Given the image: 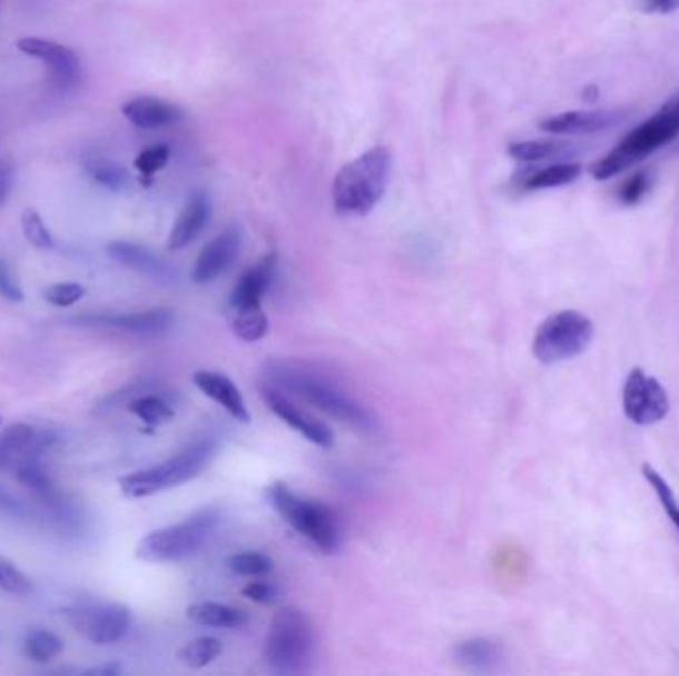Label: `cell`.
<instances>
[{
  "label": "cell",
  "mask_w": 679,
  "mask_h": 676,
  "mask_svg": "<svg viewBox=\"0 0 679 676\" xmlns=\"http://www.w3.org/2000/svg\"><path fill=\"white\" fill-rule=\"evenodd\" d=\"M390 181V151L372 147L344 165L334 177L332 199L340 215H367L382 201Z\"/></svg>",
  "instance_id": "obj_1"
},
{
  "label": "cell",
  "mask_w": 679,
  "mask_h": 676,
  "mask_svg": "<svg viewBox=\"0 0 679 676\" xmlns=\"http://www.w3.org/2000/svg\"><path fill=\"white\" fill-rule=\"evenodd\" d=\"M217 437L201 435L181 448L177 455L154 467L121 476L120 490L126 498H147L154 494L171 490L201 475L217 453Z\"/></svg>",
  "instance_id": "obj_2"
},
{
  "label": "cell",
  "mask_w": 679,
  "mask_h": 676,
  "mask_svg": "<svg viewBox=\"0 0 679 676\" xmlns=\"http://www.w3.org/2000/svg\"><path fill=\"white\" fill-rule=\"evenodd\" d=\"M220 521L223 514L217 508H201L184 521L147 534L139 541L136 556L147 564H169L191 558L211 541L220 528Z\"/></svg>",
  "instance_id": "obj_3"
},
{
  "label": "cell",
  "mask_w": 679,
  "mask_h": 676,
  "mask_svg": "<svg viewBox=\"0 0 679 676\" xmlns=\"http://www.w3.org/2000/svg\"><path fill=\"white\" fill-rule=\"evenodd\" d=\"M267 374L270 385H275L278 389L293 391L304 401H308L322 411L346 422L352 429L366 430V433L374 429V420L370 417V412L358 402L352 401L348 395L338 391L326 379H321L316 375L304 371L301 367L288 366V364H270L267 367Z\"/></svg>",
  "instance_id": "obj_4"
},
{
  "label": "cell",
  "mask_w": 679,
  "mask_h": 676,
  "mask_svg": "<svg viewBox=\"0 0 679 676\" xmlns=\"http://www.w3.org/2000/svg\"><path fill=\"white\" fill-rule=\"evenodd\" d=\"M678 138L679 96L668 101L652 119L628 133L604 159L592 167V175L598 181L610 179Z\"/></svg>",
  "instance_id": "obj_5"
},
{
  "label": "cell",
  "mask_w": 679,
  "mask_h": 676,
  "mask_svg": "<svg viewBox=\"0 0 679 676\" xmlns=\"http://www.w3.org/2000/svg\"><path fill=\"white\" fill-rule=\"evenodd\" d=\"M268 504L281 514L294 530L311 539L324 554H336L340 548V528L336 514L331 506L303 498L293 493L285 483H273L265 490Z\"/></svg>",
  "instance_id": "obj_6"
},
{
  "label": "cell",
  "mask_w": 679,
  "mask_h": 676,
  "mask_svg": "<svg viewBox=\"0 0 679 676\" xmlns=\"http://www.w3.org/2000/svg\"><path fill=\"white\" fill-rule=\"evenodd\" d=\"M313 623L296 607L276 613L268 627L265 658L278 675L304 673L313 660Z\"/></svg>",
  "instance_id": "obj_7"
},
{
  "label": "cell",
  "mask_w": 679,
  "mask_h": 676,
  "mask_svg": "<svg viewBox=\"0 0 679 676\" xmlns=\"http://www.w3.org/2000/svg\"><path fill=\"white\" fill-rule=\"evenodd\" d=\"M594 338V324L584 314L564 310L542 321L533 339V354L541 364H559L580 356Z\"/></svg>",
  "instance_id": "obj_8"
},
{
  "label": "cell",
  "mask_w": 679,
  "mask_h": 676,
  "mask_svg": "<svg viewBox=\"0 0 679 676\" xmlns=\"http://www.w3.org/2000/svg\"><path fill=\"white\" fill-rule=\"evenodd\" d=\"M68 625L94 645H111L128 635L131 612L121 604H86L66 607Z\"/></svg>",
  "instance_id": "obj_9"
},
{
  "label": "cell",
  "mask_w": 679,
  "mask_h": 676,
  "mask_svg": "<svg viewBox=\"0 0 679 676\" xmlns=\"http://www.w3.org/2000/svg\"><path fill=\"white\" fill-rule=\"evenodd\" d=\"M624 412L636 425L660 422L670 412V397L653 377L632 369L624 385Z\"/></svg>",
  "instance_id": "obj_10"
},
{
  "label": "cell",
  "mask_w": 679,
  "mask_h": 676,
  "mask_svg": "<svg viewBox=\"0 0 679 676\" xmlns=\"http://www.w3.org/2000/svg\"><path fill=\"white\" fill-rule=\"evenodd\" d=\"M263 399L278 419L285 420L291 429L298 430L304 439H308L316 447L322 448H331L334 445V433L331 427L313 415L304 412L303 409H298L285 394H281V389L275 385H263Z\"/></svg>",
  "instance_id": "obj_11"
},
{
  "label": "cell",
  "mask_w": 679,
  "mask_h": 676,
  "mask_svg": "<svg viewBox=\"0 0 679 676\" xmlns=\"http://www.w3.org/2000/svg\"><path fill=\"white\" fill-rule=\"evenodd\" d=\"M17 48L22 54L30 56L35 60H40L42 64H47L52 76H55L56 82L60 83L62 88H68V86L78 82L80 58L73 54L70 48L62 47V44L52 42V40L35 37L20 38Z\"/></svg>",
  "instance_id": "obj_12"
},
{
  "label": "cell",
  "mask_w": 679,
  "mask_h": 676,
  "mask_svg": "<svg viewBox=\"0 0 679 676\" xmlns=\"http://www.w3.org/2000/svg\"><path fill=\"white\" fill-rule=\"evenodd\" d=\"M175 316L171 310L134 311V314H98V316H80L72 320L76 326L86 328H108L154 336L166 331L174 324Z\"/></svg>",
  "instance_id": "obj_13"
},
{
  "label": "cell",
  "mask_w": 679,
  "mask_h": 676,
  "mask_svg": "<svg viewBox=\"0 0 679 676\" xmlns=\"http://www.w3.org/2000/svg\"><path fill=\"white\" fill-rule=\"evenodd\" d=\"M58 435L50 430L37 433L30 425L17 422L10 425L9 429L0 435V468L10 467L17 460H32V458L47 453L48 448L55 447Z\"/></svg>",
  "instance_id": "obj_14"
},
{
  "label": "cell",
  "mask_w": 679,
  "mask_h": 676,
  "mask_svg": "<svg viewBox=\"0 0 679 676\" xmlns=\"http://www.w3.org/2000/svg\"><path fill=\"white\" fill-rule=\"evenodd\" d=\"M240 230L227 229L219 237L213 238L207 247L203 248L201 255L195 260L191 280L195 284H211L217 280L225 270H229L233 262L239 257Z\"/></svg>",
  "instance_id": "obj_15"
},
{
  "label": "cell",
  "mask_w": 679,
  "mask_h": 676,
  "mask_svg": "<svg viewBox=\"0 0 679 676\" xmlns=\"http://www.w3.org/2000/svg\"><path fill=\"white\" fill-rule=\"evenodd\" d=\"M622 118L620 111H564L541 121V129L560 136H588L612 128Z\"/></svg>",
  "instance_id": "obj_16"
},
{
  "label": "cell",
  "mask_w": 679,
  "mask_h": 676,
  "mask_svg": "<svg viewBox=\"0 0 679 676\" xmlns=\"http://www.w3.org/2000/svg\"><path fill=\"white\" fill-rule=\"evenodd\" d=\"M275 270L276 257L275 255H267L260 262H257L250 270L240 276L239 282L230 292L229 310L263 306V298H265L268 286L275 278Z\"/></svg>",
  "instance_id": "obj_17"
},
{
  "label": "cell",
  "mask_w": 679,
  "mask_h": 676,
  "mask_svg": "<svg viewBox=\"0 0 679 676\" xmlns=\"http://www.w3.org/2000/svg\"><path fill=\"white\" fill-rule=\"evenodd\" d=\"M194 384L199 387L203 395H207L213 401L219 402L225 411L229 412L230 417L239 422H250V412H248L245 399L240 395L239 387L230 381L227 375L217 374V371H195Z\"/></svg>",
  "instance_id": "obj_18"
},
{
  "label": "cell",
  "mask_w": 679,
  "mask_h": 676,
  "mask_svg": "<svg viewBox=\"0 0 679 676\" xmlns=\"http://www.w3.org/2000/svg\"><path fill=\"white\" fill-rule=\"evenodd\" d=\"M108 255L116 262L136 270L139 275L156 278V280H161V282H171L175 278L174 268L167 265L164 258L157 257L151 250L139 247V245H134V242H126V240L110 242L108 245Z\"/></svg>",
  "instance_id": "obj_19"
},
{
  "label": "cell",
  "mask_w": 679,
  "mask_h": 676,
  "mask_svg": "<svg viewBox=\"0 0 679 676\" xmlns=\"http://www.w3.org/2000/svg\"><path fill=\"white\" fill-rule=\"evenodd\" d=\"M209 219H211V202L207 199V195L195 192L194 197L185 202L184 210L175 220L169 242H167L169 250H181V248L189 247L209 225Z\"/></svg>",
  "instance_id": "obj_20"
},
{
  "label": "cell",
  "mask_w": 679,
  "mask_h": 676,
  "mask_svg": "<svg viewBox=\"0 0 679 676\" xmlns=\"http://www.w3.org/2000/svg\"><path fill=\"white\" fill-rule=\"evenodd\" d=\"M124 116L131 126L139 129H164L171 128L181 119V110L174 106L171 101L159 100L151 96L136 98L128 101L124 108Z\"/></svg>",
  "instance_id": "obj_21"
},
{
  "label": "cell",
  "mask_w": 679,
  "mask_h": 676,
  "mask_svg": "<svg viewBox=\"0 0 679 676\" xmlns=\"http://www.w3.org/2000/svg\"><path fill=\"white\" fill-rule=\"evenodd\" d=\"M453 658L455 663L468 670H491L499 665L501 660V650L496 647V643L485 637H475V639L463 640L457 643L453 649Z\"/></svg>",
  "instance_id": "obj_22"
},
{
  "label": "cell",
  "mask_w": 679,
  "mask_h": 676,
  "mask_svg": "<svg viewBox=\"0 0 679 676\" xmlns=\"http://www.w3.org/2000/svg\"><path fill=\"white\" fill-rule=\"evenodd\" d=\"M187 617L203 627H219V629H239L248 623L247 613L239 607L213 604V602L191 605L187 609Z\"/></svg>",
  "instance_id": "obj_23"
},
{
  "label": "cell",
  "mask_w": 679,
  "mask_h": 676,
  "mask_svg": "<svg viewBox=\"0 0 679 676\" xmlns=\"http://www.w3.org/2000/svg\"><path fill=\"white\" fill-rule=\"evenodd\" d=\"M230 326L240 341L253 344L268 334L267 314L263 310V306L230 310Z\"/></svg>",
  "instance_id": "obj_24"
},
{
  "label": "cell",
  "mask_w": 679,
  "mask_h": 676,
  "mask_svg": "<svg viewBox=\"0 0 679 676\" xmlns=\"http://www.w3.org/2000/svg\"><path fill=\"white\" fill-rule=\"evenodd\" d=\"M24 655L35 663H50L56 657L62 655L65 640L60 639L56 633L47 629H32L24 637Z\"/></svg>",
  "instance_id": "obj_25"
},
{
  "label": "cell",
  "mask_w": 679,
  "mask_h": 676,
  "mask_svg": "<svg viewBox=\"0 0 679 676\" xmlns=\"http://www.w3.org/2000/svg\"><path fill=\"white\" fill-rule=\"evenodd\" d=\"M223 653V643L215 637H199L189 640L184 649L177 653V658L184 663L185 667L203 668L211 665Z\"/></svg>",
  "instance_id": "obj_26"
},
{
  "label": "cell",
  "mask_w": 679,
  "mask_h": 676,
  "mask_svg": "<svg viewBox=\"0 0 679 676\" xmlns=\"http://www.w3.org/2000/svg\"><path fill=\"white\" fill-rule=\"evenodd\" d=\"M582 167L579 163H560L547 167L542 171L531 175L524 183V189H552V187H562V185L572 183L580 177Z\"/></svg>",
  "instance_id": "obj_27"
},
{
  "label": "cell",
  "mask_w": 679,
  "mask_h": 676,
  "mask_svg": "<svg viewBox=\"0 0 679 676\" xmlns=\"http://www.w3.org/2000/svg\"><path fill=\"white\" fill-rule=\"evenodd\" d=\"M129 411L134 412L138 419L144 420L146 425L157 427V425H164L167 420L174 419V409L171 405L157 397V395H146V397H139L136 401L129 402Z\"/></svg>",
  "instance_id": "obj_28"
},
{
  "label": "cell",
  "mask_w": 679,
  "mask_h": 676,
  "mask_svg": "<svg viewBox=\"0 0 679 676\" xmlns=\"http://www.w3.org/2000/svg\"><path fill=\"white\" fill-rule=\"evenodd\" d=\"M642 473L646 476V480H648V485L652 486L653 493L660 498L661 508L666 510L668 518H670L671 524L676 526V530L679 534V503L676 500V494H673L670 485L666 483V478L656 468L650 467V465H643Z\"/></svg>",
  "instance_id": "obj_29"
},
{
  "label": "cell",
  "mask_w": 679,
  "mask_h": 676,
  "mask_svg": "<svg viewBox=\"0 0 679 676\" xmlns=\"http://www.w3.org/2000/svg\"><path fill=\"white\" fill-rule=\"evenodd\" d=\"M90 175L101 187L114 192L126 191L131 183L128 171L114 161H94L90 165Z\"/></svg>",
  "instance_id": "obj_30"
},
{
  "label": "cell",
  "mask_w": 679,
  "mask_h": 676,
  "mask_svg": "<svg viewBox=\"0 0 679 676\" xmlns=\"http://www.w3.org/2000/svg\"><path fill=\"white\" fill-rule=\"evenodd\" d=\"M227 566L230 571L239 576H265L268 571H273L275 564L260 551H240L227 559Z\"/></svg>",
  "instance_id": "obj_31"
},
{
  "label": "cell",
  "mask_w": 679,
  "mask_h": 676,
  "mask_svg": "<svg viewBox=\"0 0 679 676\" xmlns=\"http://www.w3.org/2000/svg\"><path fill=\"white\" fill-rule=\"evenodd\" d=\"M562 143H554V141H544V139H531V141H519L509 147V153L519 159V161H541L547 157L554 156L559 151Z\"/></svg>",
  "instance_id": "obj_32"
},
{
  "label": "cell",
  "mask_w": 679,
  "mask_h": 676,
  "mask_svg": "<svg viewBox=\"0 0 679 676\" xmlns=\"http://www.w3.org/2000/svg\"><path fill=\"white\" fill-rule=\"evenodd\" d=\"M0 589L12 595H27L32 592L30 577L2 556H0Z\"/></svg>",
  "instance_id": "obj_33"
},
{
  "label": "cell",
  "mask_w": 679,
  "mask_h": 676,
  "mask_svg": "<svg viewBox=\"0 0 679 676\" xmlns=\"http://www.w3.org/2000/svg\"><path fill=\"white\" fill-rule=\"evenodd\" d=\"M20 225H22L24 238H27L32 247L52 248V245H55L50 230L47 229L45 220L40 219V215H38L37 210H24V212H22V219H20Z\"/></svg>",
  "instance_id": "obj_34"
},
{
  "label": "cell",
  "mask_w": 679,
  "mask_h": 676,
  "mask_svg": "<svg viewBox=\"0 0 679 676\" xmlns=\"http://www.w3.org/2000/svg\"><path fill=\"white\" fill-rule=\"evenodd\" d=\"M86 294V288L78 282L52 284L45 290V300L55 308H70L80 302Z\"/></svg>",
  "instance_id": "obj_35"
},
{
  "label": "cell",
  "mask_w": 679,
  "mask_h": 676,
  "mask_svg": "<svg viewBox=\"0 0 679 676\" xmlns=\"http://www.w3.org/2000/svg\"><path fill=\"white\" fill-rule=\"evenodd\" d=\"M169 156H171V151L167 146L147 147L136 157V169L141 173V177L151 179L157 171H161L166 167Z\"/></svg>",
  "instance_id": "obj_36"
},
{
  "label": "cell",
  "mask_w": 679,
  "mask_h": 676,
  "mask_svg": "<svg viewBox=\"0 0 679 676\" xmlns=\"http://www.w3.org/2000/svg\"><path fill=\"white\" fill-rule=\"evenodd\" d=\"M650 189H652V175L640 171V173L632 175L630 179H626L624 185L618 191V197L626 207H633L642 201Z\"/></svg>",
  "instance_id": "obj_37"
},
{
  "label": "cell",
  "mask_w": 679,
  "mask_h": 676,
  "mask_svg": "<svg viewBox=\"0 0 679 676\" xmlns=\"http://www.w3.org/2000/svg\"><path fill=\"white\" fill-rule=\"evenodd\" d=\"M0 296L9 302H22L24 300L22 288L14 280V276H12L9 266L2 258H0Z\"/></svg>",
  "instance_id": "obj_38"
},
{
  "label": "cell",
  "mask_w": 679,
  "mask_h": 676,
  "mask_svg": "<svg viewBox=\"0 0 679 676\" xmlns=\"http://www.w3.org/2000/svg\"><path fill=\"white\" fill-rule=\"evenodd\" d=\"M243 595L255 604L273 605L278 597V592H276L275 585L268 584V581H253L243 589Z\"/></svg>",
  "instance_id": "obj_39"
},
{
  "label": "cell",
  "mask_w": 679,
  "mask_h": 676,
  "mask_svg": "<svg viewBox=\"0 0 679 676\" xmlns=\"http://www.w3.org/2000/svg\"><path fill=\"white\" fill-rule=\"evenodd\" d=\"M679 9V0H642L643 12L650 14H668Z\"/></svg>",
  "instance_id": "obj_40"
},
{
  "label": "cell",
  "mask_w": 679,
  "mask_h": 676,
  "mask_svg": "<svg viewBox=\"0 0 679 676\" xmlns=\"http://www.w3.org/2000/svg\"><path fill=\"white\" fill-rule=\"evenodd\" d=\"M124 673V668L118 663H106L101 667L88 668L83 675L88 676H118Z\"/></svg>",
  "instance_id": "obj_41"
},
{
  "label": "cell",
  "mask_w": 679,
  "mask_h": 676,
  "mask_svg": "<svg viewBox=\"0 0 679 676\" xmlns=\"http://www.w3.org/2000/svg\"><path fill=\"white\" fill-rule=\"evenodd\" d=\"M0 508L2 510H10V513H19V504L14 498H10L9 494L4 490H0Z\"/></svg>",
  "instance_id": "obj_42"
},
{
  "label": "cell",
  "mask_w": 679,
  "mask_h": 676,
  "mask_svg": "<svg viewBox=\"0 0 679 676\" xmlns=\"http://www.w3.org/2000/svg\"><path fill=\"white\" fill-rule=\"evenodd\" d=\"M0 197H2V185H0Z\"/></svg>",
  "instance_id": "obj_43"
}]
</instances>
